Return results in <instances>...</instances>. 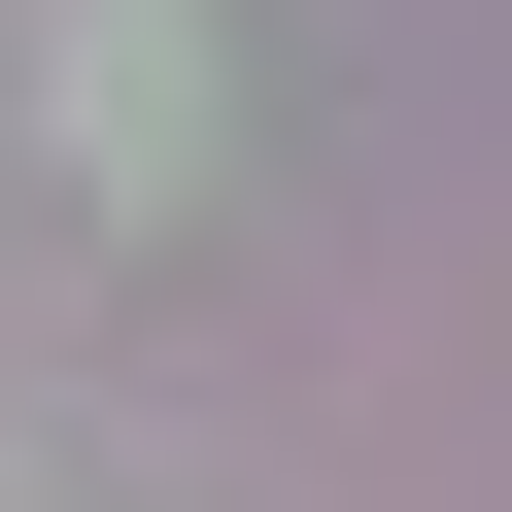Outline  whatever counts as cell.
<instances>
[{
  "label": "cell",
  "instance_id": "1",
  "mask_svg": "<svg viewBox=\"0 0 512 512\" xmlns=\"http://www.w3.org/2000/svg\"><path fill=\"white\" fill-rule=\"evenodd\" d=\"M35 137H69V205L137 239V205H205V0H35Z\"/></svg>",
  "mask_w": 512,
  "mask_h": 512
}]
</instances>
